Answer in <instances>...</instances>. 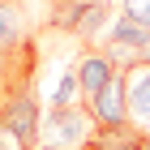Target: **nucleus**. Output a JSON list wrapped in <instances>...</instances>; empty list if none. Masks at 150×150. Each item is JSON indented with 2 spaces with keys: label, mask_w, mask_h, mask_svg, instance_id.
<instances>
[{
  "label": "nucleus",
  "mask_w": 150,
  "mask_h": 150,
  "mask_svg": "<svg viewBox=\"0 0 150 150\" xmlns=\"http://www.w3.org/2000/svg\"><path fill=\"white\" fill-rule=\"evenodd\" d=\"M99 125H94L90 107H52L43 116V129H39V142L43 146H64V150H81L90 146Z\"/></svg>",
  "instance_id": "obj_1"
},
{
  "label": "nucleus",
  "mask_w": 150,
  "mask_h": 150,
  "mask_svg": "<svg viewBox=\"0 0 150 150\" xmlns=\"http://www.w3.org/2000/svg\"><path fill=\"white\" fill-rule=\"evenodd\" d=\"M0 125L9 129V133H17V137H22L30 150L39 146L43 112H39V103H35V94H30V86H17V90H4V94H0Z\"/></svg>",
  "instance_id": "obj_2"
},
{
  "label": "nucleus",
  "mask_w": 150,
  "mask_h": 150,
  "mask_svg": "<svg viewBox=\"0 0 150 150\" xmlns=\"http://www.w3.org/2000/svg\"><path fill=\"white\" fill-rule=\"evenodd\" d=\"M52 22L60 30L77 35V39H94L103 26H112V9L107 4H86V0H56L52 4Z\"/></svg>",
  "instance_id": "obj_3"
},
{
  "label": "nucleus",
  "mask_w": 150,
  "mask_h": 150,
  "mask_svg": "<svg viewBox=\"0 0 150 150\" xmlns=\"http://www.w3.org/2000/svg\"><path fill=\"white\" fill-rule=\"evenodd\" d=\"M86 107H90V116H94V125H99V129H120V125H129V86H125V69L116 73V77L107 81Z\"/></svg>",
  "instance_id": "obj_4"
},
{
  "label": "nucleus",
  "mask_w": 150,
  "mask_h": 150,
  "mask_svg": "<svg viewBox=\"0 0 150 150\" xmlns=\"http://www.w3.org/2000/svg\"><path fill=\"white\" fill-rule=\"evenodd\" d=\"M73 73H77V86H81V103H90L120 69H116V60L107 56L103 47H86V52L77 56V69H73Z\"/></svg>",
  "instance_id": "obj_5"
},
{
  "label": "nucleus",
  "mask_w": 150,
  "mask_h": 150,
  "mask_svg": "<svg viewBox=\"0 0 150 150\" xmlns=\"http://www.w3.org/2000/svg\"><path fill=\"white\" fill-rule=\"evenodd\" d=\"M125 86H129V125L150 133V64L146 60L125 64Z\"/></svg>",
  "instance_id": "obj_6"
},
{
  "label": "nucleus",
  "mask_w": 150,
  "mask_h": 150,
  "mask_svg": "<svg viewBox=\"0 0 150 150\" xmlns=\"http://www.w3.org/2000/svg\"><path fill=\"white\" fill-rule=\"evenodd\" d=\"M150 43V26H142V22H133V17H125V13H120V17H116L112 26H107V43H103V52L112 60H120V47H125L129 52V64H133V60L142 56V47Z\"/></svg>",
  "instance_id": "obj_7"
},
{
  "label": "nucleus",
  "mask_w": 150,
  "mask_h": 150,
  "mask_svg": "<svg viewBox=\"0 0 150 150\" xmlns=\"http://www.w3.org/2000/svg\"><path fill=\"white\" fill-rule=\"evenodd\" d=\"M30 43V35H26V13L17 0H0V52L9 56V52H22V47Z\"/></svg>",
  "instance_id": "obj_8"
},
{
  "label": "nucleus",
  "mask_w": 150,
  "mask_h": 150,
  "mask_svg": "<svg viewBox=\"0 0 150 150\" xmlns=\"http://www.w3.org/2000/svg\"><path fill=\"white\" fill-rule=\"evenodd\" d=\"M142 142H146V133L137 125H120V129H99L86 150H142Z\"/></svg>",
  "instance_id": "obj_9"
},
{
  "label": "nucleus",
  "mask_w": 150,
  "mask_h": 150,
  "mask_svg": "<svg viewBox=\"0 0 150 150\" xmlns=\"http://www.w3.org/2000/svg\"><path fill=\"white\" fill-rule=\"evenodd\" d=\"M120 13L142 22V26H150V0H120Z\"/></svg>",
  "instance_id": "obj_10"
},
{
  "label": "nucleus",
  "mask_w": 150,
  "mask_h": 150,
  "mask_svg": "<svg viewBox=\"0 0 150 150\" xmlns=\"http://www.w3.org/2000/svg\"><path fill=\"white\" fill-rule=\"evenodd\" d=\"M0 150H30V146H26V142L17 137V133H9V129L0 125Z\"/></svg>",
  "instance_id": "obj_11"
},
{
  "label": "nucleus",
  "mask_w": 150,
  "mask_h": 150,
  "mask_svg": "<svg viewBox=\"0 0 150 150\" xmlns=\"http://www.w3.org/2000/svg\"><path fill=\"white\" fill-rule=\"evenodd\" d=\"M137 60H146V64H150V43H146V47H142V56H137Z\"/></svg>",
  "instance_id": "obj_12"
},
{
  "label": "nucleus",
  "mask_w": 150,
  "mask_h": 150,
  "mask_svg": "<svg viewBox=\"0 0 150 150\" xmlns=\"http://www.w3.org/2000/svg\"><path fill=\"white\" fill-rule=\"evenodd\" d=\"M35 150H64V146H43V142H39V146H35Z\"/></svg>",
  "instance_id": "obj_13"
},
{
  "label": "nucleus",
  "mask_w": 150,
  "mask_h": 150,
  "mask_svg": "<svg viewBox=\"0 0 150 150\" xmlns=\"http://www.w3.org/2000/svg\"><path fill=\"white\" fill-rule=\"evenodd\" d=\"M142 150H150V133H146V142H142Z\"/></svg>",
  "instance_id": "obj_14"
},
{
  "label": "nucleus",
  "mask_w": 150,
  "mask_h": 150,
  "mask_svg": "<svg viewBox=\"0 0 150 150\" xmlns=\"http://www.w3.org/2000/svg\"><path fill=\"white\" fill-rule=\"evenodd\" d=\"M86 4H107V0H86Z\"/></svg>",
  "instance_id": "obj_15"
}]
</instances>
